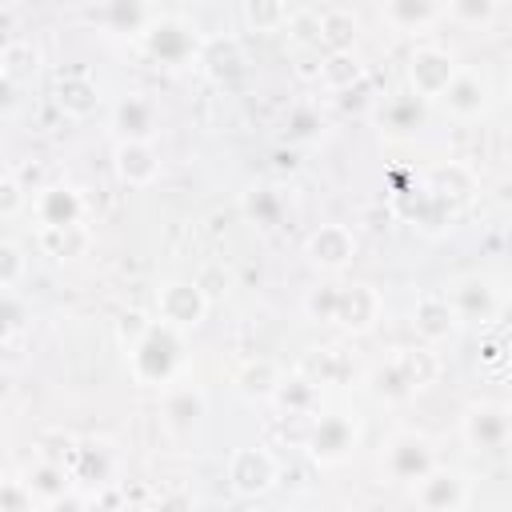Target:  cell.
I'll list each match as a JSON object with an SVG mask.
<instances>
[{
  "mask_svg": "<svg viewBox=\"0 0 512 512\" xmlns=\"http://www.w3.org/2000/svg\"><path fill=\"white\" fill-rule=\"evenodd\" d=\"M408 488H412V504L424 508V512H460V508L472 504V484H468V476L456 472V468L432 464V468H428L420 480H412Z\"/></svg>",
  "mask_w": 512,
  "mask_h": 512,
  "instance_id": "cell-5",
  "label": "cell"
},
{
  "mask_svg": "<svg viewBox=\"0 0 512 512\" xmlns=\"http://www.w3.org/2000/svg\"><path fill=\"white\" fill-rule=\"evenodd\" d=\"M192 280H196V288L204 292L208 304H220V300L232 292V284H236V280H232V268H228L224 260H204Z\"/></svg>",
  "mask_w": 512,
  "mask_h": 512,
  "instance_id": "cell-36",
  "label": "cell"
},
{
  "mask_svg": "<svg viewBox=\"0 0 512 512\" xmlns=\"http://www.w3.org/2000/svg\"><path fill=\"white\" fill-rule=\"evenodd\" d=\"M36 244L52 260H80L92 248V228L84 220L76 224H56V228H36Z\"/></svg>",
  "mask_w": 512,
  "mask_h": 512,
  "instance_id": "cell-20",
  "label": "cell"
},
{
  "mask_svg": "<svg viewBox=\"0 0 512 512\" xmlns=\"http://www.w3.org/2000/svg\"><path fill=\"white\" fill-rule=\"evenodd\" d=\"M284 32H288V40H292L296 48H316V52H320V12H312V8L288 12Z\"/></svg>",
  "mask_w": 512,
  "mask_h": 512,
  "instance_id": "cell-38",
  "label": "cell"
},
{
  "mask_svg": "<svg viewBox=\"0 0 512 512\" xmlns=\"http://www.w3.org/2000/svg\"><path fill=\"white\" fill-rule=\"evenodd\" d=\"M240 212H244L256 228H276L280 216H284V200H280V192H272V188H248V192L240 196Z\"/></svg>",
  "mask_w": 512,
  "mask_h": 512,
  "instance_id": "cell-30",
  "label": "cell"
},
{
  "mask_svg": "<svg viewBox=\"0 0 512 512\" xmlns=\"http://www.w3.org/2000/svg\"><path fill=\"white\" fill-rule=\"evenodd\" d=\"M316 80H320L328 92H336V96L360 88V84H364V64H360L356 48H348V52H324V56H320V68H316Z\"/></svg>",
  "mask_w": 512,
  "mask_h": 512,
  "instance_id": "cell-21",
  "label": "cell"
},
{
  "mask_svg": "<svg viewBox=\"0 0 512 512\" xmlns=\"http://www.w3.org/2000/svg\"><path fill=\"white\" fill-rule=\"evenodd\" d=\"M368 392H372L376 400H384V404H404V400L416 396L392 360H384V364H376V368L368 372Z\"/></svg>",
  "mask_w": 512,
  "mask_h": 512,
  "instance_id": "cell-32",
  "label": "cell"
},
{
  "mask_svg": "<svg viewBox=\"0 0 512 512\" xmlns=\"http://www.w3.org/2000/svg\"><path fill=\"white\" fill-rule=\"evenodd\" d=\"M36 60H40V56H36V48H32V44H24V40H20V44H8V48L0 52V68H4L16 84H20L24 76H32V72H36Z\"/></svg>",
  "mask_w": 512,
  "mask_h": 512,
  "instance_id": "cell-41",
  "label": "cell"
},
{
  "mask_svg": "<svg viewBox=\"0 0 512 512\" xmlns=\"http://www.w3.org/2000/svg\"><path fill=\"white\" fill-rule=\"evenodd\" d=\"M152 16L156 12L148 0H100V8H96L100 28L112 36H140Z\"/></svg>",
  "mask_w": 512,
  "mask_h": 512,
  "instance_id": "cell-18",
  "label": "cell"
},
{
  "mask_svg": "<svg viewBox=\"0 0 512 512\" xmlns=\"http://www.w3.org/2000/svg\"><path fill=\"white\" fill-rule=\"evenodd\" d=\"M16 324H20V308H16L8 296H0V344L16 332Z\"/></svg>",
  "mask_w": 512,
  "mask_h": 512,
  "instance_id": "cell-47",
  "label": "cell"
},
{
  "mask_svg": "<svg viewBox=\"0 0 512 512\" xmlns=\"http://www.w3.org/2000/svg\"><path fill=\"white\" fill-rule=\"evenodd\" d=\"M472 188H476V180H472V168H464V164H440V168H432V176H428V192H432L436 200H444V204L464 200Z\"/></svg>",
  "mask_w": 512,
  "mask_h": 512,
  "instance_id": "cell-29",
  "label": "cell"
},
{
  "mask_svg": "<svg viewBox=\"0 0 512 512\" xmlns=\"http://www.w3.org/2000/svg\"><path fill=\"white\" fill-rule=\"evenodd\" d=\"M436 464V448L420 432H396L380 452V472L392 484H412Z\"/></svg>",
  "mask_w": 512,
  "mask_h": 512,
  "instance_id": "cell-6",
  "label": "cell"
},
{
  "mask_svg": "<svg viewBox=\"0 0 512 512\" xmlns=\"http://www.w3.org/2000/svg\"><path fill=\"white\" fill-rule=\"evenodd\" d=\"M300 308H304V316H308L312 324H332V308H336V280L308 288V292H304V300H300Z\"/></svg>",
  "mask_w": 512,
  "mask_h": 512,
  "instance_id": "cell-40",
  "label": "cell"
},
{
  "mask_svg": "<svg viewBox=\"0 0 512 512\" xmlns=\"http://www.w3.org/2000/svg\"><path fill=\"white\" fill-rule=\"evenodd\" d=\"M56 108L72 120H88L100 108V84L88 72H68L56 84Z\"/></svg>",
  "mask_w": 512,
  "mask_h": 512,
  "instance_id": "cell-19",
  "label": "cell"
},
{
  "mask_svg": "<svg viewBox=\"0 0 512 512\" xmlns=\"http://www.w3.org/2000/svg\"><path fill=\"white\" fill-rule=\"evenodd\" d=\"M68 472H72L76 484H92V472H96V484H104L108 472H112V456L104 452V444H76V456H72Z\"/></svg>",
  "mask_w": 512,
  "mask_h": 512,
  "instance_id": "cell-34",
  "label": "cell"
},
{
  "mask_svg": "<svg viewBox=\"0 0 512 512\" xmlns=\"http://www.w3.org/2000/svg\"><path fill=\"white\" fill-rule=\"evenodd\" d=\"M196 64H204V72L212 80H232V76L244 72V52H240V44L232 36H220V40H204L200 44Z\"/></svg>",
  "mask_w": 512,
  "mask_h": 512,
  "instance_id": "cell-25",
  "label": "cell"
},
{
  "mask_svg": "<svg viewBox=\"0 0 512 512\" xmlns=\"http://www.w3.org/2000/svg\"><path fill=\"white\" fill-rule=\"evenodd\" d=\"M28 208V188L16 176H0V220H16Z\"/></svg>",
  "mask_w": 512,
  "mask_h": 512,
  "instance_id": "cell-43",
  "label": "cell"
},
{
  "mask_svg": "<svg viewBox=\"0 0 512 512\" xmlns=\"http://www.w3.org/2000/svg\"><path fill=\"white\" fill-rule=\"evenodd\" d=\"M276 168H288V172H292V168H296V156H292V152H288V156L280 152V156H276Z\"/></svg>",
  "mask_w": 512,
  "mask_h": 512,
  "instance_id": "cell-49",
  "label": "cell"
},
{
  "mask_svg": "<svg viewBox=\"0 0 512 512\" xmlns=\"http://www.w3.org/2000/svg\"><path fill=\"white\" fill-rule=\"evenodd\" d=\"M380 316H384V296L372 284H364V280L336 284V308H332V324L336 328H344L352 336H364V332H372L380 324Z\"/></svg>",
  "mask_w": 512,
  "mask_h": 512,
  "instance_id": "cell-8",
  "label": "cell"
},
{
  "mask_svg": "<svg viewBox=\"0 0 512 512\" xmlns=\"http://www.w3.org/2000/svg\"><path fill=\"white\" fill-rule=\"evenodd\" d=\"M276 484V460L264 448H236L228 456V488L240 500H256L264 492H272Z\"/></svg>",
  "mask_w": 512,
  "mask_h": 512,
  "instance_id": "cell-13",
  "label": "cell"
},
{
  "mask_svg": "<svg viewBox=\"0 0 512 512\" xmlns=\"http://www.w3.org/2000/svg\"><path fill=\"white\" fill-rule=\"evenodd\" d=\"M28 272V256L16 240H0V288H16Z\"/></svg>",
  "mask_w": 512,
  "mask_h": 512,
  "instance_id": "cell-42",
  "label": "cell"
},
{
  "mask_svg": "<svg viewBox=\"0 0 512 512\" xmlns=\"http://www.w3.org/2000/svg\"><path fill=\"white\" fill-rule=\"evenodd\" d=\"M380 12L396 32H424L436 20V0H384Z\"/></svg>",
  "mask_w": 512,
  "mask_h": 512,
  "instance_id": "cell-27",
  "label": "cell"
},
{
  "mask_svg": "<svg viewBox=\"0 0 512 512\" xmlns=\"http://www.w3.org/2000/svg\"><path fill=\"white\" fill-rule=\"evenodd\" d=\"M304 256H308V264H312L316 272L336 276V272H344V268L356 260V232H352L348 224H336V220H332V224H320V228L308 232Z\"/></svg>",
  "mask_w": 512,
  "mask_h": 512,
  "instance_id": "cell-9",
  "label": "cell"
},
{
  "mask_svg": "<svg viewBox=\"0 0 512 512\" xmlns=\"http://www.w3.org/2000/svg\"><path fill=\"white\" fill-rule=\"evenodd\" d=\"M460 436L480 456L504 452L508 440H512V412H508V404H500V400H476V404H468L464 416H460Z\"/></svg>",
  "mask_w": 512,
  "mask_h": 512,
  "instance_id": "cell-3",
  "label": "cell"
},
{
  "mask_svg": "<svg viewBox=\"0 0 512 512\" xmlns=\"http://www.w3.org/2000/svg\"><path fill=\"white\" fill-rule=\"evenodd\" d=\"M160 420L168 432L176 436H188L204 416H208V396L196 388V384H168L160 388Z\"/></svg>",
  "mask_w": 512,
  "mask_h": 512,
  "instance_id": "cell-14",
  "label": "cell"
},
{
  "mask_svg": "<svg viewBox=\"0 0 512 512\" xmlns=\"http://www.w3.org/2000/svg\"><path fill=\"white\" fill-rule=\"evenodd\" d=\"M320 128H324V120H320V112H316L312 104H296V108L288 112V120H284V136H288L292 144H308V140H316Z\"/></svg>",
  "mask_w": 512,
  "mask_h": 512,
  "instance_id": "cell-39",
  "label": "cell"
},
{
  "mask_svg": "<svg viewBox=\"0 0 512 512\" xmlns=\"http://www.w3.org/2000/svg\"><path fill=\"white\" fill-rule=\"evenodd\" d=\"M76 480H72V472L64 468V464H56V460H36L28 472H24V488L32 492V500L36 504H52V500H60L68 488H72Z\"/></svg>",
  "mask_w": 512,
  "mask_h": 512,
  "instance_id": "cell-23",
  "label": "cell"
},
{
  "mask_svg": "<svg viewBox=\"0 0 512 512\" xmlns=\"http://www.w3.org/2000/svg\"><path fill=\"white\" fill-rule=\"evenodd\" d=\"M112 164L128 188H148L160 176V156H156L152 140H120L112 152Z\"/></svg>",
  "mask_w": 512,
  "mask_h": 512,
  "instance_id": "cell-17",
  "label": "cell"
},
{
  "mask_svg": "<svg viewBox=\"0 0 512 512\" xmlns=\"http://www.w3.org/2000/svg\"><path fill=\"white\" fill-rule=\"evenodd\" d=\"M388 360L400 368V376L408 380V388H412V392H424V388H428V384H436V376H440V356L432 352V344L396 348Z\"/></svg>",
  "mask_w": 512,
  "mask_h": 512,
  "instance_id": "cell-22",
  "label": "cell"
},
{
  "mask_svg": "<svg viewBox=\"0 0 512 512\" xmlns=\"http://www.w3.org/2000/svg\"><path fill=\"white\" fill-rule=\"evenodd\" d=\"M120 140H152L156 136V104L148 96H124L116 104Z\"/></svg>",
  "mask_w": 512,
  "mask_h": 512,
  "instance_id": "cell-24",
  "label": "cell"
},
{
  "mask_svg": "<svg viewBox=\"0 0 512 512\" xmlns=\"http://www.w3.org/2000/svg\"><path fill=\"white\" fill-rule=\"evenodd\" d=\"M456 56L448 52V48H440V44H420V48H412L408 52V64H404V72H408V88H412V96H420V100H436L444 88H448V80L456 76Z\"/></svg>",
  "mask_w": 512,
  "mask_h": 512,
  "instance_id": "cell-7",
  "label": "cell"
},
{
  "mask_svg": "<svg viewBox=\"0 0 512 512\" xmlns=\"http://www.w3.org/2000/svg\"><path fill=\"white\" fill-rule=\"evenodd\" d=\"M356 40H360V24L352 12L332 8L320 16V48L324 52H348V48H356Z\"/></svg>",
  "mask_w": 512,
  "mask_h": 512,
  "instance_id": "cell-28",
  "label": "cell"
},
{
  "mask_svg": "<svg viewBox=\"0 0 512 512\" xmlns=\"http://www.w3.org/2000/svg\"><path fill=\"white\" fill-rule=\"evenodd\" d=\"M444 104V112L460 124H472L480 120L488 108H492V84L476 72V68H456V76L448 80V88L436 96Z\"/></svg>",
  "mask_w": 512,
  "mask_h": 512,
  "instance_id": "cell-10",
  "label": "cell"
},
{
  "mask_svg": "<svg viewBox=\"0 0 512 512\" xmlns=\"http://www.w3.org/2000/svg\"><path fill=\"white\" fill-rule=\"evenodd\" d=\"M412 328H416V336H420V344H444V340H452L456 332H460V316H456V308L448 304V296H440V292H428V296H420L416 300V308H412Z\"/></svg>",
  "mask_w": 512,
  "mask_h": 512,
  "instance_id": "cell-15",
  "label": "cell"
},
{
  "mask_svg": "<svg viewBox=\"0 0 512 512\" xmlns=\"http://www.w3.org/2000/svg\"><path fill=\"white\" fill-rule=\"evenodd\" d=\"M280 380H284V376H280V368H276L268 356L248 360V364H240V372H236V388H240L244 400H272V392H276Z\"/></svg>",
  "mask_w": 512,
  "mask_h": 512,
  "instance_id": "cell-26",
  "label": "cell"
},
{
  "mask_svg": "<svg viewBox=\"0 0 512 512\" xmlns=\"http://www.w3.org/2000/svg\"><path fill=\"white\" fill-rule=\"evenodd\" d=\"M28 508H36V500L24 488V480H0V512H28Z\"/></svg>",
  "mask_w": 512,
  "mask_h": 512,
  "instance_id": "cell-46",
  "label": "cell"
},
{
  "mask_svg": "<svg viewBox=\"0 0 512 512\" xmlns=\"http://www.w3.org/2000/svg\"><path fill=\"white\" fill-rule=\"evenodd\" d=\"M288 0H244L240 4V16L252 32H284L288 24Z\"/></svg>",
  "mask_w": 512,
  "mask_h": 512,
  "instance_id": "cell-33",
  "label": "cell"
},
{
  "mask_svg": "<svg viewBox=\"0 0 512 512\" xmlns=\"http://www.w3.org/2000/svg\"><path fill=\"white\" fill-rule=\"evenodd\" d=\"M72 456H76V440L72 436H64V432H48V436H40V460H56V464H72Z\"/></svg>",
  "mask_w": 512,
  "mask_h": 512,
  "instance_id": "cell-45",
  "label": "cell"
},
{
  "mask_svg": "<svg viewBox=\"0 0 512 512\" xmlns=\"http://www.w3.org/2000/svg\"><path fill=\"white\" fill-rule=\"evenodd\" d=\"M272 400H276L280 408H288V416H304V412L316 408V400H320V384H312L308 376L296 372L292 380H280V384H276Z\"/></svg>",
  "mask_w": 512,
  "mask_h": 512,
  "instance_id": "cell-31",
  "label": "cell"
},
{
  "mask_svg": "<svg viewBox=\"0 0 512 512\" xmlns=\"http://www.w3.org/2000/svg\"><path fill=\"white\" fill-rule=\"evenodd\" d=\"M208 300H204V292L196 288V280H164L160 284V292H156V316L164 320V324H172V328H196V324H204V316H208Z\"/></svg>",
  "mask_w": 512,
  "mask_h": 512,
  "instance_id": "cell-11",
  "label": "cell"
},
{
  "mask_svg": "<svg viewBox=\"0 0 512 512\" xmlns=\"http://www.w3.org/2000/svg\"><path fill=\"white\" fill-rule=\"evenodd\" d=\"M32 216H36V228L76 224L84 220V196L68 184H40L32 196Z\"/></svg>",
  "mask_w": 512,
  "mask_h": 512,
  "instance_id": "cell-16",
  "label": "cell"
},
{
  "mask_svg": "<svg viewBox=\"0 0 512 512\" xmlns=\"http://www.w3.org/2000/svg\"><path fill=\"white\" fill-rule=\"evenodd\" d=\"M16 92H20V84L0 68V116H8L16 108Z\"/></svg>",
  "mask_w": 512,
  "mask_h": 512,
  "instance_id": "cell-48",
  "label": "cell"
},
{
  "mask_svg": "<svg viewBox=\"0 0 512 512\" xmlns=\"http://www.w3.org/2000/svg\"><path fill=\"white\" fill-rule=\"evenodd\" d=\"M496 12H500V0H448V16L460 28H480L484 32V28H492Z\"/></svg>",
  "mask_w": 512,
  "mask_h": 512,
  "instance_id": "cell-37",
  "label": "cell"
},
{
  "mask_svg": "<svg viewBox=\"0 0 512 512\" xmlns=\"http://www.w3.org/2000/svg\"><path fill=\"white\" fill-rule=\"evenodd\" d=\"M148 324H152V320H148L144 312H136V308L120 312V316H116V340H120V348L128 352V348H132V344H136V340L148 332Z\"/></svg>",
  "mask_w": 512,
  "mask_h": 512,
  "instance_id": "cell-44",
  "label": "cell"
},
{
  "mask_svg": "<svg viewBox=\"0 0 512 512\" xmlns=\"http://www.w3.org/2000/svg\"><path fill=\"white\" fill-rule=\"evenodd\" d=\"M4 396H8V384H4V380H0V400H4Z\"/></svg>",
  "mask_w": 512,
  "mask_h": 512,
  "instance_id": "cell-50",
  "label": "cell"
},
{
  "mask_svg": "<svg viewBox=\"0 0 512 512\" xmlns=\"http://www.w3.org/2000/svg\"><path fill=\"white\" fill-rule=\"evenodd\" d=\"M136 40H140L144 56H152V60L164 64V68H184V64H192V60L200 56V44H204V40L196 36V28L184 24L180 16H152L148 28H144Z\"/></svg>",
  "mask_w": 512,
  "mask_h": 512,
  "instance_id": "cell-2",
  "label": "cell"
},
{
  "mask_svg": "<svg viewBox=\"0 0 512 512\" xmlns=\"http://www.w3.org/2000/svg\"><path fill=\"white\" fill-rule=\"evenodd\" d=\"M128 356V372L136 384L144 388H168L184 364V340H180V328L164 324V320H152L148 332L124 352Z\"/></svg>",
  "mask_w": 512,
  "mask_h": 512,
  "instance_id": "cell-1",
  "label": "cell"
},
{
  "mask_svg": "<svg viewBox=\"0 0 512 512\" xmlns=\"http://www.w3.org/2000/svg\"><path fill=\"white\" fill-rule=\"evenodd\" d=\"M448 304L456 308L460 324H492L504 312V296H500L496 280H488V276L456 280V288L448 292Z\"/></svg>",
  "mask_w": 512,
  "mask_h": 512,
  "instance_id": "cell-12",
  "label": "cell"
},
{
  "mask_svg": "<svg viewBox=\"0 0 512 512\" xmlns=\"http://www.w3.org/2000/svg\"><path fill=\"white\" fill-rule=\"evenodd\" d=\"M424 124V100L420 96H392L388 104H384V128H392V132H416Z\"/></svg>",
  "mask_w": 512,
  "mask_h": 512,
  "instance_id": "cell-35",
  "label": "cell"
},
{
  "mask_svg": "<svg viewBox=\"0 0 512 512\" xmlns=\"http://www.w3.org/2000/svg\"><path fill=\"white\" fill-rule=\"evenodd\" d=\"M360 448V424L348 412H328L316 416V424L308 428V456L316 468H340L344 460H352Z\"/></svg>",
  "mask_w": 512,
  "mask_h": 512,
  "instance_id": "cell-4",
  "label": "cell"
}]
</instances>
